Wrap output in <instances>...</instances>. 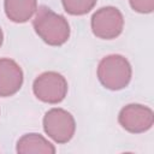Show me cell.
Segmentation results:
<instances>
[{"mask_svg":"<svg viewBox=\"0 0 154 154\" xmlns=\"http://www.w3.org/2000/svg\"><path fill=\"white\" fill-rule=\"evenodd\" d=\"M24 75L20 66L10 58L0 59V96L14 95L23 84Z\"/></svg>","mask_w":154,"mask_h":154,"instance_id":"obj_7","label":"cell"},{"mask_svg":"<svg viewBox=\"0 0 154 154\" xmlns=\"http://www.w3.org/2000/svg\"><path fill=\"white\" fill-rule=\"evenodd\" d=\"M35 32L49 46H61L70 37V25L67 19L42 5L38 7L32 20Z\"/></svg>","mask_w":154,"mask_h":154,"instance_id":"obj_1","label":"cell"},{"mask_svg":"<svg viewBox=\"0 0 154 154\" xmlns=\"http://www.w3.org/2000/svg\"><path fill=\"white\" fill-rule=\"evenodd\" d=\"M93 34L102 40H113L118 37L124 28V17L114 6L99 8L91 16L90 20Z\"/></svg>","mask_w":154,"mask_h":154,"instance_id":"obj_5","label":"cell"},{"mask_svg":"<svg viewBox=\"0 0 154 154\" xmlns=\"http://www.w3.org/2000/svg\"><path fill=\"white\" fill-rule=\"evenodd\" d=\"M17 153L19 154H31V153H43V154H54L55 147L46 140L40 134H25L17 142Z\"/></svg>","mask_w":154,"mask_h":154,"instance_id":"obj_9","label":"cell"},{"mask_svg":"<svg viewBox=\"0 0 154 154\" xmlns=\"http://www.w3.org/2000/svg\"><path fill=\"white\" fill-rule=\"evenodd\" d=\"M45 132L57 143H67L75 135L76 122L73 116L64 108H51L43 117Z\"/></svg>","mask_w":154,"mask_h":154,"instance_id":"obj_4","label":"cell"},{"mask_svg":"<svg viewBox=\"0 0 154 154\" xmlns=\"http://www.w3.org/2000/svg\"><path fill=\"white\" fill-rule=\"evenodd\" d=\"M132 69L129 60L120 54H109L102 58L97 65V78L109 90H120L129 85Z\"/></svg>","mask_w":154,"mask_h":154,"instance_id":"obj_2","label":"cell"},{"mask_svg":"<svg viewBox=\"0 0 154 154\" xmlns=\"http://www.w3.org/2000/svg\"><path fill=\"white\" fill-rule=\"evenodd\" d=\"M97 0H61L64 10L72 16H83L90 12Z\"/></svg>","mask_w":154,"mask_h":154,"instance_id":"obj_10","label":"cell"},{"mask_svg":"<svg viewBox=\"0 0 154 154\" xmlns=\"http://www.w3.org/2000/svg\"><path fill=\"white\" fill-rule=\"evenodd\" d=\"M7 18L13 23L28 22L37 10V0H4Z\"/></svg>","mask_w":154,"mask_h":154,"instance_id":"obj_8","label":"cell"},{"mask_svg":"<svg viewBox=\"0 0 154 154\" xmlns=\"http://www.w3.org/2000/svg\"><path fill=\"white\" fill-rule=\"evenodd\" d=\"M2 41H4V32H2V30H1V28H0V47H1V45H2Z\"/></svg>","mask_w":154,"mask_h":154,"instance_id":"obj_12","label":"cell"},{"mask_svg":"<svg viewBox=\"0 0 154 154\" xmlns=\"http://www.w3.org/2000/svg\"><path fill=\"white\" fill-rule=\"evenodd\" d=\"M131 8L138 13H152L154 10V0H129Z\"/></svg>","mask_w":154,"mask_h":154,"instance_id":"obj_11","label":"cell"},{"mask_svg":"<svg viewBox=\"0 0 154 154\" xmlns=\"http://www.w3.org/2000/svg\"><path fill=\"white\" fill-rule=\"evenodd\" d=\"M67 81L55 71H46L38 75L32 83L34 95L46 103H59L67 94Z\"/></svg>","mask_w":154,"mask_h":154,"instance_id":"obj_3","label":"cell"},{"mask_svg":"<svg viewBox=\"0 0 154 154\" xmlns=\"http://www.w3.org/2000/svg\"><path fill=\"white\" fill-rule=\"evenodd\" d=\"M118 122L126 131L131 134H142L153 126L154 113L148 106L141 103H129L120 109Z\"/></svg>","mask_w":154,"mask_h":154,"instance_id":"obj_6","label":"cell"}]
</instances>
